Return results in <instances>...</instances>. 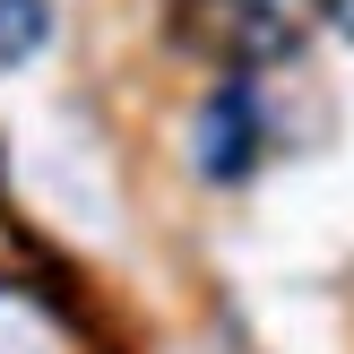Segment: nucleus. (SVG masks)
Masks as SVG:
<instances>
[{
  "instance_id": "obj_1",
  "label": "nucleus",
  "mask_w": 354,
  "mask_h": 354,
  "mask_svg": "<svg viewBox=\"0 0 354 354\" xmlns=\"http://www.w3.org/2000/svg\"><path fill=\"white\" fill-rule=\"evenodd\" d=\"M259 138H268V121H259V86H216L199 113V138H190V156H199L207 182H242V173L259 165Z\"/></svg>"
},
{
  "instance_id": "obj_2",
  "label": "nucleus",
  "mask_w": 354,
  "mask_h": 354,
  "mask_svg": "<svg viewBox=\"0 0 354 354\" xmlns=\"http://www.w3.org/2000/svg\"><path fill=\"white\" fill-rule=\"evenodd\" d=\"M320 17V0H225V26H234V52L251 61H277L294 52V35Z\"/></svg>"
},
{
  "instance_id": "obj_3",
  "label": "nucleus",
  "mask_w": 354,
  "mask_h": 354,
  "mask_svg": "<svg viewBox=\"0 0 354 354\" xmlns=\"http://www.w3.org/2000/svg\"><path fill=\"white\" fill-rule=\"evenodd\" d=\"M52 35V0H0V69H17Z\"/></svg>"
},
{
  "instance_id": "obj_4",
  "label": "nucleus",
  "mask_w": 354,
  "mask_h": 354,
  "mask_svg": "<svg viewBox=\"0 0 354 354\" xmlns=\"http://www.w3.org/2000/svg\"><path fill=\"white\" fill-rule=\"evenodd\" d=\"M320 9H328V26H337L346 44H354V0H320Z\"/></svg>"
}]
</instances>
